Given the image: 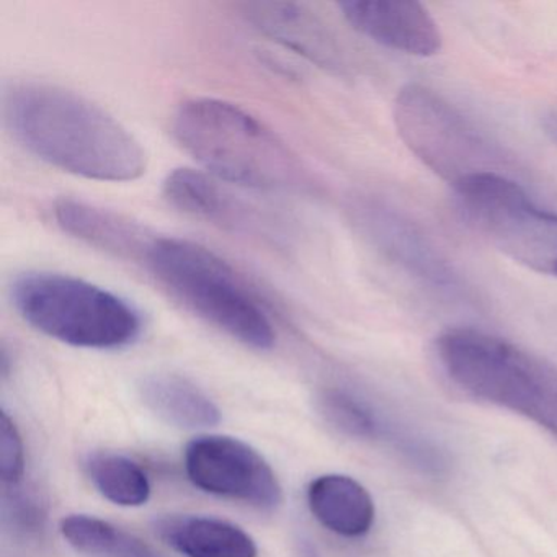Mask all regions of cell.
Returning <instances> with one entry per match:
<instances>
[{"label": "cell", "instance_id": "15", "mask_svg": "<svg viewBox=\"0 0 557 557\" xmlns=\"http://www.w3.org/2000/svg\"><path fill=\"white\" fill-rule=\"evenodd\" d=\"M360 221L380 249L397 262L440 285L453 282L448 267L433 252L426 240L387 208L377 205L361 207Z\"/></svg>", "mask_w": 557, "mask_h": 557}, {"label": "cell", "instance_id": "9", "mask_svg": "<svg viewBox=\"0 0 557 557\" xmlns=\"http://www.w3.org/2000/svg\"><path fill=\"white\" fill-rule=\"evenodd\" d=\"M338 9L354 30L374 44L412 57L442 50V34L432 15L413 0H347Z\"/></svg>", "mask_w": 557, "mask_h": 557}, {"label": "cell", "instance_id": "8", "mask_svg": "<svg viewBox=\"0 0 557 557\" xmlns=\"http://www.w3.org/2000/svg\"><path fill=\"white\" fill-rule=\"evenodd\" d=\"M185 471L201 491L259 508L282 504V485L272 466L247 443L203 435L185 448Z\"/></svg>", "mask_w": 557, "mask_h": 557}, {"label": "cell", "instance_id": "6", "mask_svg": "<svg viewBox=\"0 0 557 557\" xmlns=\"http://www.w3.org/2000/svg\"><path fill=\"white\" fill-rule=\"evenodd\" d=\"M394 123L410 152L453 188L478 175H505L500 151L429 87L409 84L400 89Z\"/></svg>", "mask_w": 557, "mask_h": 557}, {"label": "cell", "instance_id": "5", "mask_svg": "<svg viewBox=\"0 0 557 557\" xmlns=\"http://www.w3.org/2000/svg\"><path fill=\"white\" fill-rule=\"evenodd\" d=\"M12 302L35 331L94 350H115L138 341L141 312L116 293L76 276L30 272L12 285Z\"/></svg>", "mask_w": 557, "mask_h": 557}, {"label": "cell", "instance_id": "20", "mask_svg": "<svg viewBox=\"0 0 557 557\" xmlns=\"http://www.w3.org/2000/svg\"><path fill=\"white\" fill-rule=\"evenodd\" d=\"M25 453L21 433L8 413H0V474L9 485H17L24 478Z\"/></svg>", "mask_w": 557, "mask_h": 557}, {"label": "cell", "instance_id": "4", "mask_svg": "<svg viewBox=\"0 0 557 557\" xmlns=\"http://www.w3.org/2000/svg\"><path fill=\"white\" fill-rule=\"evenodd\" d=\"M145 265L198 318L253 350L276 342L272 319L243 276L216 253L178 237H154Z\"/></svg>", "mask_w": 557, "mask_h": 557}, {"label": "cell", "instance_id": "19", "mask_svg": "<svg viewBox=\"0 0 557 557\" xmlns=\"http://www.w3.org/2000/svg\"><path fill=\"white\" fill-rule=\"evenodd\" d=\"M321 409L325 419L342 432L357 438L376 435L377 425L370 410L363 404L342 391H329L322 396Z\"/></svg>", "mask_w": 557, "mask_h": 557}, {"label": "cell", "instance_id": "14", "mask_svg": "<svg viewBox=\"0 0 557 557\" xmlns=\"http://www.w3.org/2000/svg\"><path fill=\"white\" fill-rule=\"evenodd\" d=\"M312 515L327 530L345 537L367 534L374 523V502L367 488L342 474H325L309 484Z\"/></svg>", "mask_w": 557, "mask_h": 557}, {"label": "cell", "instance_id": "21", "mask_svg": "<svg viewBox=\"0 0 557 557\" xmlns=\"http://www.w3.org/2000/svg\"><path fill=\"white\" fill-rule=\"evenodd\" d=\"M543 126L544 129H546V135L557 145V109L550 110V112L544 116Z\"/></svg>", "mask_w": 557, "mask_h": 557}, {"label": "cell", "instance_id": "18", "mask_svg": "<svg viewBox=\"0 0 557 557\" xmlns=\"http://www.w3.org/2000/svg\"><path fill=\"white\" fill-rule=\"evenodd\" d=\"M87 471L97 491L122 507H141L151 497L146 472L132 459L113 453L90 456Z\"/></svg>", "mask_w": 557, "mask_h": 557}, {"label": "cell", "instance_id": "1", "mask_svg": "<svg viewBox=\"0 0 557 557\" xmlns=\"http://www.w3.org/2000/svg\"><path fill=\"white\" fill-rule=\"evenodd\" d=\"M5 120L30 154L67 174L99 182H133L148 171L141 141L97 103L63 87L15 84L5 94Z\"/></svg>", "mask_w": 557, "mask_h": 557}, {"label": "cell", "instance_id": "3", "mask_svg": "<svg viewBox=\"0 0 557 557\" xmlns=\"http://www.w3.org/2000/svg\"><path fill=\"white\" fill-rule=\"evenodd\" d=\"M435 354L465 393L533 420L557 440L556 364L472 329L443 332Z\"/></svg>", "mask_w": 557, "mask_h": 557}, {"label": "cell", "instance_id": "2", "mask_svg": "<svg viewBox=\"0 0 557 557\" xmlns=\"http://www.w3.org/2000/svg\"><path fill=\"white\" fill-rule=\"evenodd\" d=\"M172 128L184 151L216 181L269 191L308 184L293 149L252 113L226 100H185Z\"/></svg>", "mask_w": 557, "mask_h": 557}, {"label": "cell", "instance_id": "11", "mask_svg": "<svg viewBox=\"0 0 557 557\" xmlns=\"http://www.w3.org/2000/svg\"><path fill=\"white\" fill-rule=\"evenodd\" d=\"M165 200L187 216L207 221L234 233L262 231L263 220L216 178L195 169H175L164 181Z\"/></svg>", "mask_w": 557, "mask_h": 557}, {"label": "cell", "instance_id": "17", "mask_svg": "<svg viewBox=\"0 0 557 557\" xmlns=\"http://www.w3.org/2000/svg\"><path fill=\"white\" fill-rule=\"evenodd\" d=\"M64 540L90 557H161L135 534L89 515H70L61 521Z\"/></svg>", "mask_w": 557, "mask_h": 557}, {"label": "cell", "instance_id": "16", "mask_svg": "<svg viewBox=\"0 0 557 557\" xmlns=\"http://www.w3.org/2000/svg\"><path fill=\"white\" fill-rule=\"evenodd\" d=\"M139 391L146 406L172 425L200 429L216 425L221 420L216 404L177 374H152L143 381Z\"/></svg>", "mask_w": 557, "mask_h": 557}, {"label": "cell", "instance_id": "13", "mask_svg": "<svg viewBox=\"0 0 557 557\" xmlns=\"http://www.w3.org/2000/svg\"><path fill=\"white\" fill-rule=\"evenodd\" d=\"M159 536L185 557H257L256 541L236 524L220 518H162L156 524Z\"/></svg>", "mask_w": 557, "mask_h": 557}, {"label": "cell", "instance_id": "12", "mask_svg": "<svg viewBox=\"0 0 557 557\" xmlns=\"http://www.w3.org/2000/svg\"><path fill=\"white\" fill-rule=\"evenodd\" d=\"M58 226L103 252L120 259L145 263L154 237L128 218L74 198H61L54 203Z\"/></svg>", "mask_w": 557, "mask_h": 557}, {"label": "cell", "instance_id": "7", "mask_svg": "<svg viewBox=\"0 0 557 557\" xmlns=\"http://www.w3.org/2000/svg\"><path fill=\"white\" fill-rule=\"evenodd\" d=\"M455 191L466 218L500 252L557 278V214L537 208L507 175H478Z\"/></svg>", "mask_w": 557, "mask_h": 557}, {"label": "cell", "instance_id": "10", "mask_svg": "<svg viewBox=\"0 0 557 557\" xmlns=\"http://www.w3.org/2000/svg\"><path fill=\"white\" fill-rule=\"evenodd\" d=\"M244 17L259 34L329 71L344 70V54L327 25L292 2H250Z\"/></svg>", "mask_w": 557, "mask_h": 557}]
</instances>
